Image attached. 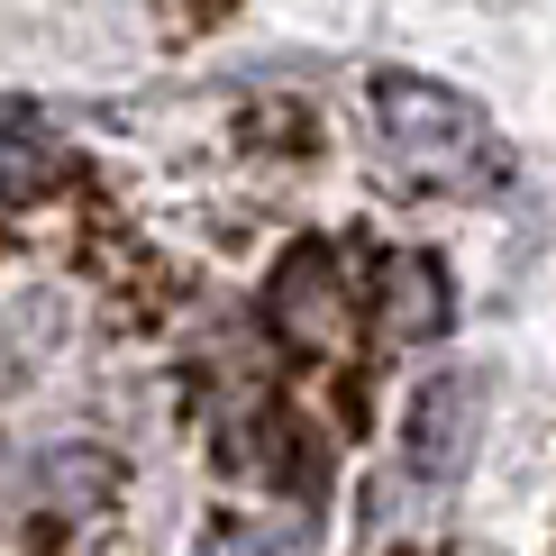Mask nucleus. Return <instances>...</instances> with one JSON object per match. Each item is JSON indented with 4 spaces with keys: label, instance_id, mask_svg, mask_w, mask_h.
Wrapping results in <instances>:
<instances>
[{
    "label": "nucleus",
    "instance_id": "obj_1",
    "mask_svg": "<svg viewBox=\"0 0 556 556\" xmlns=\"http://www.w3.org/2000/svg\"><path fill=\"white\" fill-rule=\"evenodd\" d=\"M375 119H383V147L402 155L420 182H493L502 155H493V128L466 91L429 83V74H375Z\"/></svg>",
    "mask_w": 556,
    "mask_h": 556
},
{
    "label": "nucleus",
    "instance_id": "obj_3",
    "mask_svg": "<svg viewBox=\"0 0 556 556\" xmlns=\"http://www.w3.org/2000/svg\"><path fill=\"white\" fill-rule=\"evenodd\" d=\"M274 319H283V329L292 338H329L338 329V265H329V247H292V256L283 265H274Z\"/></svg>",
    "mask_w": 556,
    "mask_h": 556
},
{
    "label": "nucleus",
    "instance_id": "obj_4",
    "mask_svg": "<svg viewBox=\"0 0 556 556\" xmlns=\"http://www.w3.org/2000/svg\"><path fill=\"white\" fill-rule=\"evenodd\" d=\"M392 311H383V329L392 338H438L456 319V292H447V265L438 256H392Z\"/></svg>",
    "mask_w": 556,
    "mask_h": 556
},
{
    "label": "nucleus",
    "instance_id": "obj_2",
    "mask_svg": "<svg viewBox=\"0 0 556 556\" xmlns=\"http://www.w3.org/2000/svg\"><path fill=\"white\" fill-rule=\"evenodd\" d=\"M475 420H483V383L475 375H429L410 392V420H402V447H410V475L447 483L466 475V447H475Z\"/></svg>",
    "mask_w": 556,
    "mask_h": 556
}]
</instances>
